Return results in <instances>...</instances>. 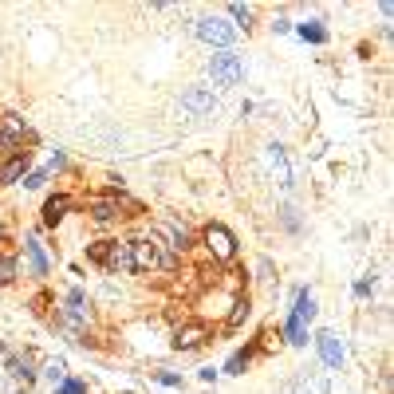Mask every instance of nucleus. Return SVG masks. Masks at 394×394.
<instances>
[{
	"instance_id": "obj_17",
	"label": "nucleus",
	"mask_w": 394,
	"mask_h": 394,
	"mask_svg": "<svg viewBox=\"0 0 394 394\" xmlns=\"http://www.w3.org/2000/svg\"><path fill=\"white\" fill-rule=\"evenodd\" d=\"M162 233L170 237V245H166L170 252H181V257H186V252L193 249V233H189L186 225H178V221H166V225H162Z\"/></svg>"
},
{
	"instance_id": "obj_33",
	"label": "nucleus",
	"mask_w": 394,
	"mask_h": 394,
	"mask_svg": "<svg viewBox=\"0 0 394 394\" xmlns=\"http://www.w3.org/2000/svg\"><path fill=\"white\" fill-rule=\"evenodd\" d=\"M0 240H4V221H0Z\"/></svg>"
},
{
	"instance_id": "obj_2",
	"label": "nucleus",
	"mask_w": 394,
	"mask_h": 394,
	"mask_svg": "<svg viewBox=\"0 0 394 394\" xmlns=\"http://www.w3.org/2000/svg\"><path fill=\"white\" fill-rule=\"evenodd\" d=\"M193 36L201 43H209V48H217V52H233V43H237V28H233L225 16H217V12L197 16L193 20Z\"/></svg>"
},
{
	"instance_id": "obj_18",
	"label": "nucleus",
	"mask_w": 394,
	"mask_h": 394,
	"mask_svg": "<svg viewBox=\"0 0 394 394\" xmlns=\"http://www.w3.org/2000/svg\"><path fill=\"white\" fill-rule=\"evenodd\" d=\"M280 339L288 343V347H308V343H312V331L300 324V319L284 316V319H280Z\"/></svg>"
},
{
	"instance_id": "obj_21",
	"label": "nucleus",
	"mask_w": 394,
	"mask_h": 394,
	"mask_svg": "<svg viewBox=\"0 0 394 394\" xmlns=\"http://www.w3.org/2000/svg\"><path fill=\"white\" fill-rule=\"evenodd\" d=\"M252 359H257V351H252V347H240V351H233V355H229L225 371H229V375H245V371L252 367Z\"/></svg>"
},
{
	"instance_id": "obj_31",
	"label": "nucleus",
	"mask_w": 394,
	"mask_h": 394,
	"mask_svg": "<svg viewBox=\"0 0 394 394\" xmlns=\"http://www.w3.org/2000/svg\"><path fill=\"white\" fill-rule=\"evenodd\" d=\"M257 272H260V280H272V260H260Z\"/></svg>"
},
{
	"instance_id": "obj_27",
	"label": "nucleus",
	"mask_w": 394,
	"mask_h": 394,
	"mask_svg": "<svg viewBox=\"0 0 394 394\" xmlns=\"http://www.w3.org/2000/svg\"><path fill=\"white\" fill-rule=\"evenodd\" d=\"M280 225H284L288 233H300V213H296L292 206H284V209H280Z\"/></svg>"
},
{
	"instance_id": "obj_19",
	"label": "nucleus",
	"mask_w": 394,
	"mask_h": 394,
	"mask_svg": "<svg viewBox=\"0 0 394 394\" xmlns=\"http://www.w3.org/2000/svg\"><path fill=\"white\" fill-rule=\"evenodd\" d=\"M292 32L300 36L304 43H327V28H324V20H319V16L304 20V24H292Z\"/></svg>"
},
{
	"instance_id": "obj_7",
	"label": "nucleus",
	"mask_w": 394,
	"mask_h": 394,
	"mask_svg": "<svg viewBox=\"0 0 394 394\" xmlns=\"http://www.w3.org/2000/svg\"><path fill=\"white\" fill-rule=\"evenodd\" d=\"M316 351H319V359H324V367H327V375L331 371H343V359H347V347H343V339L335 331H319L316 339Z\"/></svg>"
},
{
	"instance_id": "obj_10",
	"label": "nucleus",
	"mask_w": 394,
	"mask_h": 394,
	"mask_svg": "<svg viewBox=\"0 0 394 394\" xmlns=\"http://www.w3.org/2000/svg\"><path fill=\"white\" fill-rule=\"evenodd\" d=\"M288 390L292 394H327L331 390V378H327V371H319V367H304L300 375L288 383Z\"/></svg>"
},
{
	"instance_id": "obj_34",
	"label": "nucleus",
	"mask_w": 394,
	"mask_h": 394,
	"mask_svg": "<svg viewBox=\"0 0 394 394\" xmlns=\"http://www.w3.org/2000/svg\"><path fill=\"white\" fill-rule=\"evenodd\" d=\"M280 394H292V390H288V386H284V390H280Z\"/></svg>"
},
{
	"instance_id": "obj_11",
	"label": "nucleus",
	"mask_w": 394,
	"mask_h": 394,
	"mask_svg": "<svg viewBox=\"0 0 394 394\" xmlns=\"http://www.w3.org/2000/svg\"><path fill=\"white\" fill-rule=\"evenodd\" d=\"M288 316H292V319H300L304 327L316 324L319 308H316V292H312L308 284H300V288L292 292V308H288Z\"/></svg>"
},
{
	"instance_id": "obj_8",
	"label": "nucleus",
	"mask_w": 394,
	"mask_h": 394,
	"mask_svg": "<svg viewBox=\"0 0 394 394\" xmlns=\"http://www.w3.org/2000/svg\"><path fill=\"white\" fill-rule=\"evenodd\" d=\"M181 111H189V115H197V119H209V115L217 111V95L209 91V87H186L181 91Z\"/></svg>"
},
{
	"instance_id": "obj_13",
	"label": "nucleus",
	"mask_w": 394,
	"mask_h": 394,
	"mask_svg": "<svg viewBox=\"0 0 394 394\" xmlns=\"http://www.w3.org/2000/svg\"><path fill=\"white\" fill-rule=\"evenodd\" d=\"M9 375L16 378V386H32L36 383V355L32 351H24V355H9Z\"/></svg>"
},
{
	"instance_id": "obj_30",
	"label": "nucleus",
	"mask_w": 394,
	"mask_h": 394,
	"mask_svg": "<svg viewBox=\"0 0 394 394\" xmlns=\"http://www.w3.org/2000/svg\"><path fill=\"white\" fill-rule=\"evenodd\" d=\"M371 288H375V276H371V280H359V284H355V296H371Z\"/></svg>"
},
{
	"instance_id": "obj_24",
	"label": "nucleus",
	"mask_w": 394,
	"mask_h": 394,
	"mask_svg": "<svg viewBox=\"0 0 394 394\" xmlns=\"http://www.w3.org/2000/svg\"><path fill=\"white\" fill-rule=\"evenodd\" d=\"M52 394H91V383L87 378H63Z\"/></svg>"
},
{
	"instance_id": "obj_32",
	"label": "nucleus",
	"mask_w": 394,
	"mask_h": 394,
	"mask_svg": "<svg viewBox=\"0 0 394 394\" xmlns=\"http://www.w3.org/2000/svg\"><path fill=\"white\" fill-rule=\"evenodd\" d=\"M197 378H201V383H217V371L213 367H201V371H197Z\"/></svg>"
},
{
	"instance_id": "obj_6",
	"label": "nucleus",
	"mask_w": 394,
	"mask_h": 394,
	"mask_svg": "<svg viewBox=\"0 0 394 394\" xmlns=\"http://www.w3.org/2000/svg\"><path fill=\"white\" fill-rule=\"evenodd\" d=\"M122 209H138L134 201H130L127 193H119V189H111V193H99V197H91V221L95 225H115L119 217H127Z\"/></svg>"
},
{
	"instance_id": "obj_25",
	"label": "nucleus",
	"mask_w": 394,
	"mask_h": 394,
	"mask_svg": "<svg viewBox=\"0 0 394 394\" xmlns=\"http://www.w3.org/2000/svg\"><path fill=\"white\" fill-rule=\"evenodd\" d=\"M16 280V257H9V252H0V288L4 284Z\"/></svg>"
},
{
	"instance_id": "obj_15",
	"label": "nucleus",
	"mask_w": 394,
	"mask_h": 394,
	"mask_svg": "<svg viewBox=\"0 0 394 394\" xmlns=\"http://www.w3.org/2000/svg\"><path fill=\"white\" fill-rule=\"evenodd\" d=\"M24 252H28V265H32V276L36 280H48V272H52V260H48V252H43V245L36 237L24 240Z\"/></svg>"
},
{
	"instance_id": "obj_3",
	"label": "nucleus",
	"mask_w": 394,
	"mask_h": 394,
	"mask_svg": "<svg viewBox=\"0 0 394 394\" xmlns=\"http://www.w3.org/2000/svg\"><path fill=\"white\" fill-rule=\"evenodd\" d=\"M130 249V272L134 276H142V272H158L162 268V257H166V245H162V237H134L127 245Z\"/></svg>"
},
{
	"instance_id": "obj_29",
	"label": "nucleus",
	"mask_w": 394,
	"mask_h": 394,
	"mask_svg": "<svg viewBox=\"0 0 394 394\" xmlns=\"http://www.w3.org/2000/svg\"><path fill=\"white\" fill-rule=\"evenodd\" d=\"M272 32H276V36H288V32H292V20H288V16H276V20H272Z\"/></svg>"
},
{
	"instance_id": "obj_4",
	"label": "nucleus",
	"mask_w": 394,
	"mask_h": 394,
	"mask_svg": "<svg viewBox=\"0 0 394 394\" xmlns=\"http://www.w3.org/2000/svg\"><path fill=\"white\" fill-rule=\"evenodd\" d=\"M206 68H209L213 87H221V91H229V87H237L240 79H245V60H240L237 52H213Z\"/></svg>"
},
{
	"instance_id": "obj_23",
	"label": "nucleus",
	"mask_w": 394,
	"mask_h": 394,
	"mask_svg": "<svg viewBox=\"0 0 394 394\" xmlns=\"http://www.w3.org/2000/svg\"><path fill=\"white\" fill-rule=\"evenodd\" d=\"M40 375L48 378V383H55V386H60L63 378H68V363H63V359H48V363L40 367Z\"/></svg>"
},
{
	"instance_id": "obj_9",
	"label": "nucleus",
	"mask_w": 394,
	"mask_h": 394,
	"mask_svg": "<svg viewBox=\"0 0 394 394\" xmlns=\"http://www.w3.org/2000/svg\"><path fill=\"white\" fill-rule=\"evenodd\" d=\"M209 335L213 331H209L206 319H189V324H181L178 331H174V351H197Z\"/></svg>"
},
{
	"instance_id": "obj_16",
	"label": "nucleus",
	"mask_w": 394,
	"mask_h": 394,
	"mask_svg": "<svg viewBox=\"0 0 394 394\" xmlns=\"http://www.w3.org/2000/svg\"><path fill=\"white\" fill-rule=\"evenodd\" d=\"M68 213H71V197L68 193H52L48 201H43V225H48V229H55Z\"/></svg>"
},
{
	"instance_id": "obj_14",
	"label": "nucleus",
	"mask_w": 394,
	"mask_h": 394,
	"mask_svg": "<svg viewBox=\"0 0 394 394\" xmlns=\"http://www.w3.org/2000/svg\"><path fill=\"white\" fill-rule=\"evenodd\" d=\"M28 166H32V150H20V154L4 158V162H0V186H12V181H20Z\"/></svg>"
},
{
	"instance_id": "obj_1",
	"label": "nucleus",
	"mask_w": 394,
	"mask_h": 394,
	"mask_svg": "<svg viewBox=\"0 0 394 394\" xmlns=\"http://www.w3.org/2000/svg\"><path fill=\"white\" fill-rule=\"evenodd\" d=\"M130 240H119V237H107V240H91L87 245V260L103 272H130Z\"/></svg>"
},
{
	"instance_id": "obj_22",
	"label": "nucleus",
	"mask_w": 394,
	"mask_h": 394,
	"mask_svg": "<svg viewBox=\"0 0 394 394\" xmlns=\"http://www.w3.org/2000/svg\"><path fill=\"white\" fill-rule=\"evenodd\" d=\"M249 312H252V300H249V296H237V300H233V312L225 316V324H229V327H240L245 319H249Z\"/></svg>"
},
{
	"instance_id": "obj_26",
	"label": "nucleus",
	"mask_w": 394,
	"mask_h": 394,
	"mask_svg": "<svg viewBox=\"0 0 394 394\" xmlns=\"http://www.w3.org/2000/svg\"><path fill=\"white\" fill-rule=\"evenodd\" d=\"M150 378H154L158 386H170V390H181V383H186V378H181L178 371H154Z\"/></svg>"
},
{
	"instance_id": "obj_12",
	"label": "nucleus",
	"mask_w": 394,
	"mask_h": 394,
	"mask_svg": "<svg viewBox=\"0 0 394 394\" xmlns=\"http://www.w3.org/2000/svg\"><path fill=\"white\" fill-rule=\"evenodd\" d=\"M268 166H272L276 181H280V189H292V186H296V174H292L288 150H284L280 142H268Z\"/></svg>"
},
{
	"instance_id": "obj_20",
	"label": "nucleus",
	"mask_w": 394,
	"mask_h": 394,
	"mask_svg": "<svg viewBox=\"0 0 394 394\" xmlns=\"http://www.w3.org/2000/svg\"><path fill=\"white\" fill-rule=\"evenodd\" d=\"M225 12L237 20L233 28H245V32H252V24H257V9H252V4H225Z\"/></svg>"
},
{
	"instance_id": "obj_5",
	"label": "nucleus",
	"mask_w": 394,
	"mask_h": 394,
	"mask_svg": "<svg viewBox=\"0 0 394 394\" xmlns=\"http://www.w3.org/2000/svg\"><path fill=\"white\" fill-rule=\"evenodd\" d=\"M201 245H206V252L213 257V265H229V260H237V237H233V229H225L221 221H213V225L201 229Z\"/></svg>"
},
{
	"instance_id": "obj_28",
	"label": "nucleus",
	"mask_w": 394,
	"mask_h": 394,
	"mask_svg": "<svg viewBox=\"0 0 394 394\" xmlns=\"http://www.w3.org/2000/svg\"><path fill=\"white\" fill-rule=\"evenodd\" d=\"M43 181H48V170H32V174H24V189H40Z\"/></svg>"
}]
</instances>
